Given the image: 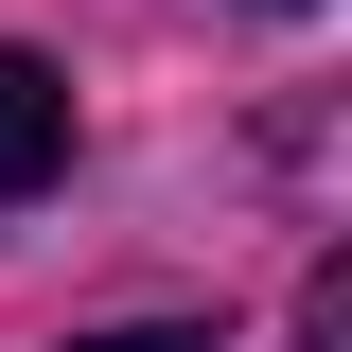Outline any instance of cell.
<instances>
[{
	"instance_id": "obj_1",
	"label": "cell",
	"mask_w": 352,
	"mask_h": 352,
	"mask_svg": "<svg viewBox=\"0 0 352 352\" xmlns=\"http://www.w3.org/2000/svg\"><path fill=\"white\" fill-rule=\"evenodd\" d=\"M53 159H71V71L0 36V194H36Z\"/></svg>"
},
{
	"instance_id": "obj_3",
	"label": "cell",
	"mask_w": 352,
	"mask_h": 352,
	"mask_svg": "<svg viewBox=\"0 0 352 352\" xmlns=\"http://www.w3.org/2000/svg\"><path fill=\"white\" fill-rule=\"evenodd\" d=\"M71 352H212V335H176V317H141V335H71Z\"/></svg>"
},
{
	"instance_id": "obj_2",
	"label": "cell",
	"mask_w": 352,
	"mask_h": 352,
	"mask_svg": "<svg viewBox=\"0 0 352 352\" xmlns=\"http://www.w3.org/2000/svg\"><path fill=\"white\" fill-rule=\"evenodd\" d=\"M300 352H352V282L317 264V300H300Z\"/></svg>"
}]
</instances>
